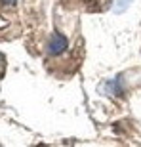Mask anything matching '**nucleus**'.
Wrapping results in <instances>:
<instances>
[{
  "label": "nucleus",
  "instance_id": "obj_1",
  "mask_svg": "<svg viewBox=\"0 0 141 147\" xmlns=\"http://www.w3.org/2000/svg\"><path fill=\"white\" fill-rule=\"evenodd\" d=\"M67 46H69L67 36H63L61 33H55L54 36H52V40L48 42V55L50 57H55V55L63 54L67 50Z\"/></svg>",
  "mask_w": 141,
  "mask_h": 147
},
{
  "label": "nucleus",
  "instance_id": "obj_3",
  "mask_svg": "<svg viewBox=\"0 0 141 147\" xmlns=\"http://www.w3.org/2000/svg\"><path fill=\"white\" fill-rule=\"evenodd\" d=\"M2 2H4V4H13L15 0H2Z\"/></svg>",
  "mask_w": 141,
  "mask_h": 147
},
{
  "label": "nucleus",
  "instance_id": "obj_2",
  "mask_svg": "<svg viewBox=\"0 0 141 147\" xmlns=\"http://www.w3.org/2000/svg\"><path fill=\"white\" fill-rule=\"evenodd\" d=\"M128 2L130 0H116V4H114V11H122L128 6Z\"/></svg>",
  "mask_w": 141,
  "mask_h": 147
}]
</instances>
